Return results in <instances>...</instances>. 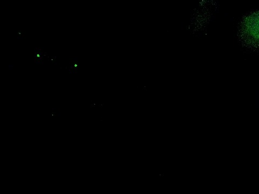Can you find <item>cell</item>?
I'll return each mask as SVG.
<instances>
[{
  "instance_id": "1",
  "label": "cell",
  "mask_w": 259,
  "mask_h": 194,
  "mask_svg": "<svg viewBox=\"0 0 259 194\" xmlns=\"http://www.w3.org/2000/svg\"><path fill=\"white\" fill-rule=\"evenodd\" d=\"M240 38L246 46L259 48V12L251 14L242 21Z\"/></svg>"
},
{
  "instance_id": "2",
  "label": "cell",
  "mask_w": 259,
  "mask_h": 194,
  "mask_svg": "<svg viewBox=\"0 0 259 194\" xmlns=\"http://www.w3.org/2000/svg\"><path fill=\"white\" fill-rule=\"evenodd\" d=\"M157 145H158V144H157ZM160 147H161V146H160ZM166 149H167V148H166ZM169 150H170V149H169ZM172 151H175V152H177L176 150H172Z\"/></svg>"
}]
</instances>
